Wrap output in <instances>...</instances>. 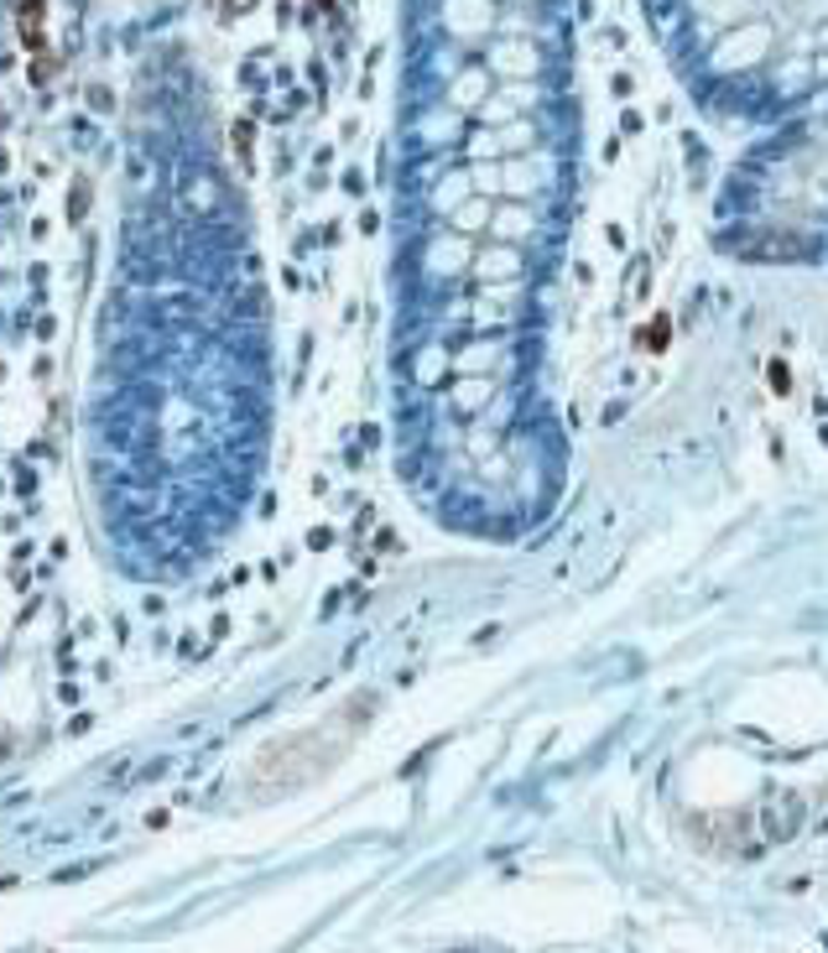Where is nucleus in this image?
I'll return each instance as SVG.
<instances>
[{"label":"nucleus","instance_id":"nucleus-2","mask_svg":"<svg viewBox=\"0 0 828 953\" xmlns=\"http://www.w3.org/2000/svg\"><path fill=\"white\" fill-rule=\"evenodd\" d=\"M662 334H667V324H652V328H646V349H662V345H667Z\"/></svg>","mask_w":828,"mask_h":953},{"label":"nucleus","instance_id":"nucleus-1","mask_svg":"<svg viewBox=\"0 0 828 953\" xmlns=\"http://www.w3.org/2000/svg\"><path fill=\"white\" fill-rule=\"evenodd\" d=\"M349 740H354V724L334 730V719H324V724L307 730V735H292V740H282V745H266L261 760H256V781H261L266 792L303 787V781H313L318 771H328V766L339 760V751H345Z\"/></svg>","mask_w":828,"mask_h":953}]
</instances>
